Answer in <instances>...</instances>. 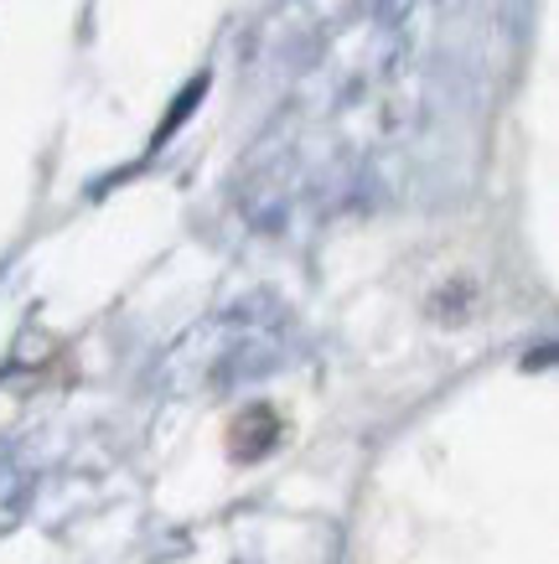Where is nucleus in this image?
Segmentation results:
<instances>
[{
    "label": "nucleus",
    "mask_w": 559,
    "mask_h": 564,
    "mask_svg": "<svg viewBox=\"0 0 559 564\" xmlns=\"http://www.w3.org/2000/svg\"><path fill=\"white\" fill-rule=\"evenodd\" d=\"M203 94H207V73H203V78H192V84L182 88V99L171 104V115H166V120H161V130H155V145H161V140H171V135H176V124H182L186 115L197 109V99H203Z\"/></svg>",
    "instance_id": "nucleus-1"
}]
</instances>
